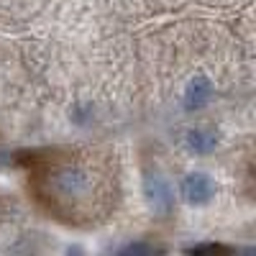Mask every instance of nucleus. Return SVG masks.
Listing matches in <instances>:
<instances>
[{"label":"nucleus","mask_w":256,"mask_h":256,"mask_svg":"<svg viewBox=\"0 0 256 256\" xmlns=\"http://www.w3.org/2000/svg\"><path fill=\"white\" fill-rule=\"evenodd\" d=\"M212 98V84L205 74H198L195 80L190 82L187 95H184V108L187 110H198L202 105H208V100Z\"/></svg>","instance_id":"nucleus-4"},{"label":"nucleus","mask_w":256,"mask_h":256,"mask_svg":"<svg viewBox=\"0 0 256 256\" xmlns=\"http://www.w3.org/2000/svg\"><path fill=\"white\" fill-rule=\"evenodd\" d=\"M28 192L49 218L67 226H95L110 218L120 198L110 152L52 148L28 159Z\"/></svg>","instance_id":"nucleus-1"},{"label":"nucleus","mask_w":256,"mask_h":256,"mask_svg":"<svg viewBox=\"0 0 256 256\" xmlns=\"http://www.w3.org/2000/svg\"><path fill=\"white\" fill-rule=\"evenodd\" d=\"M212 195H216V184H212V180L202 172H192L182 180V198L184 202L190 205H205L212 200Z\"/></svg>","instance_id":"nucleus-3"},{"label":"nucleus","mask_w":256,"mask_h":256,"mask_svg":"<svg viewBox=\"0 0 256 256\" xmlns=\"http://www.w3.org/2000/svg\"><path fill=\"white\" fill-rule=\"evenodd\" d=\"M144 190H146L148 205H152L154 212H159L162 218H166L169 212L174 210V192H172V187H169V182L162 174H146Z\"/></svg>","instance_id":"nucleus-2"},{"label":"nucleus","mask_w":256,"mask_h":256,"mask_svg":"<svg viewBox=\"0 0 256 256\" xmlns=\"http://www.w3.org/2000/svg\"><path fill=\"white\" fill-rule=\"evenodd\" d=\"M216 144H218V136L210 131H190L187 134V146L195 154H210L216 148Z\"/></svg>","instance_id":"nucleus-5"}]
</instances>
